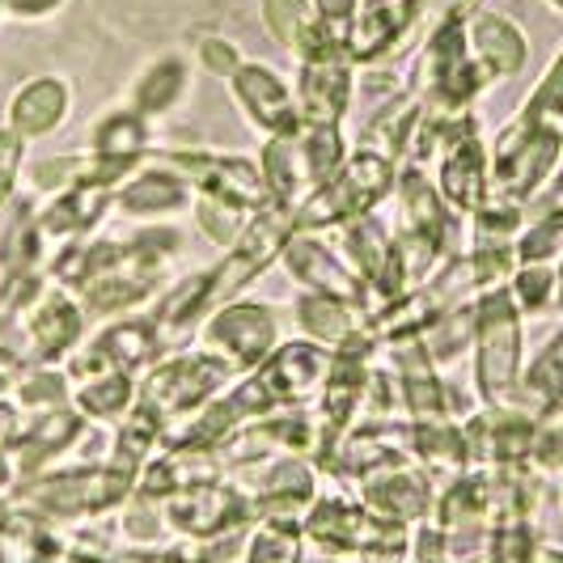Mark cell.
Listing matches in <instances>:
<instances>
[{
  "label": "cell",
  "instance_id": "15",
  "mask_svg": "<svg viewBox=\"0 0 563 563\" xmlns=\"http://www.w3.org/2000/svg\"><path fill=\"white\" fill-rule=\"evenodd\" d=\"M64 373L73 382V407L81 411L93 428H114L132 407H136V377L114 368L93 343H81L68 361Z\"/></svg>",
  "mask_w": 563,
  "mask_h": 563
},
{
  "label": "cell",
  "instance_id": "12",
  "mask_svg": "<svg viewBox=\"0 0 563 563\" xmlns=\"http://www.w3.org/2000/svg\"><path fill=\"white\" fill-rule=\"evenodd\" d=\"M233 479L246 487L254 521H306L322 496V471L310 457H267L238 471Z\"/></svg>",
  "mask_w": 563,
  "mask_h": 563
},
{
  "label": "cell",
  "instance_id": "54",
  "mask_svg": "<svg viewBox=\"0 0 563 563\" xmlns=\"http://www.w3.org/2000/svg\"><path fill=\"white\" fill-rule=\"evenodd\" d=\"M18 466H13V453L0 445V500H9L13 492H18Z\"/></svg>",
  "mask_w": 563,
  "mask_h": 563
},
{
  "label": "cell",
  "instance_id": "43",
  "mask_svg": "<svg viewBox=\"0 0 563 563\" xmlns=\"http://www.w3.org/2000/svg\"><path fill=\"white\" fill-rule=\"evenodd\" d=\"M420 339H423V347H428V356H432V365L437 368L457 365V361L475 347V301L445 310Z\"/></svg>",
  "mask_w": 563,
  "mask_h": 563
},
{
  "label": "cell",
  "instance_id": "56",
  "mask_svg": "<svg viewBox=\"0 0 563 563\" xmlns=\"http://www.w3.org/2000/svg\"><path fill=\"white\" fill-rule=\"evenodd\" d=\"M479 0H437V13L441 18H450V13H462V18H471V9H475Z\"/></svg>",
  "mask_w": 563,
  "mask_h": 563
},
{
  "label": "cell",
  "instance_id": "20",
  "mask_svg": "<svg viewBox=\"0 0 563 563\" xmlns=\"http://www.w3.org/2000/svg\"><path fill=\"white\" fill-rule=\"evenodd\" d=\"M148 153H153L148 148V119L132 107H119V111L93 119V128H89V178L119 191L148 162Z\"/></svg>",
  "mask_w": 563,
  "mask_h": 563
},
{
  "label": "cell",
  "instance_id": "18",
  "mask_svg": "<svg viewBox=\"0 0 563 563\" xmlns=\"http://www.w3.org/2000/svg\"><path fill=\"white\" fill-rule=\"evenodd\" d=\"M331 365H335V352L318 347L310 339H288L254 368V382L267 390L276 411H297V407L318 402L327 377H331Z\"/></svg>",
  "mask_w": 563,
  "mask_h": 563
},
{
  "label": "cell",
  "instance_id": "16",
  "mask_svg": "<svg viewBox=\"0 0 563 563\" xmlns=\"http://www.w3.org/2000/svg\"><path fill=\"white\" fill-rule=\"evenodd\" d=\"M284 272L301 284L306 292H318V297H331V301H343L352 310H361L368 318L373 313V297H368V284L339 258V251L322 238V233H292L288 246L280 254Z\"/></svg>",
  "mask_w": 563,
  "mask_h": 563
},
{
  "label": "cell",
  "instance_id": "22",
  "mask_svg": "<svg viewBox=\"0 0 563 563\" xmlns=\"http://www.w3.org/2000/svg\"><path fill=\"white\" fill-rule=\"evenodd\" d=\"M229 93L242 107V114H246V123H251L254 132H263V141H284V136H297L306 128L301 123V107H297V89H288L263 64H242L229 77Z\"/></svg>",
  "mask_w": 563,
  "mask_h": 563
},
{
  "label": "cell",
  "instance_id": "13",
  "mask_svg": "<svg viewBox=\"0 0 563 563\" xmlns=\"http://www.w3.org/2000/svg\"><path fill=\"white\" fill-rule=\"evenodd\" d=\"M85 331H89V318H85L77 292L47 284L22 318L13 347L26 356V365H64L85 343Z\"/></svg>",
  "mask_w": 563,
  "mask_h": 563
},
{
  "label": "cell",
  "instance_id": "30",
  "mask_svg": "<svg viewBox=\"0 0 563 563\" xmlns=\"http://www.w3.org/2000/svg\"><path fill=\"white\" fill-rule=\"evenodd\" d=\"M420 119H423L420 98H416L411 89H402V93H395V98H390V102L361 128V136H356L352 148H368V153H377V157H386V162L402 166L407 153H411V141H416Z\"/></svg>",
  "mask_w": 563,
  "mask_h": 563
},
{
  "label": "cell",
  "instance_id": "2",
  "mask_svg": "<svg viewBox=\"0 0 563 563\" xmlns=\"http://www.w3.org/2000/svg\"><path fill=\"white\" fill-rule=\"evenodd\" d=\"M466 22L471 18H462V13L441 18L428 34L420 59H416L411 81H407V89L420 98L428 119H462V114H471L475 98L492 85L487 68L471 52Z\"/></svg>",
  "mask_w": 563,
  "mask_h": 563
},
{
  "label": "cell",
  "instance_id": "17",
  "mask_svg": "<svg viewBox=\"0 0 563 563\" xmlns=\"http://www.w3.org/2000/svg\"><path fill=\"white\" fill-rule=\"evenodd\" d=\"M352 56L347 47L331 38L322 43L313 56L297 59V107H301V123L306 128H339L343 114L352 107Z\"/></svg>",
  "mask_w": 563,
  "mask_h": 563
},
{
  "label": "cell",
  "instance_id": "55",
  "mask_svg": "<svg viewBox=\"0 0 563 563\" xmlns=\"http://www.w3.org/2000/svg\"><path fill=\"white\" fill-rule=\"evenodd\" d=\"M530 563H563V547H560V542L538 538V547L530 551Z\"/></svg>",
  "mask_w": 563,
  "mask_h": 563
},
{
  "label": "cell",
  "instance_id": "59",
  "mask_svg": "<svg viewBox=\"0 0 563 563\" xmlns=\"http://www.w3.org/2000/svg\"><path fill=\"white\" fill-rule=\"evenodd\" d=\"M9 512H13V505H9V500H0V530H4V521H9Z\"/></svg>",
  "mask_w": 563,
  "mask_h": 563
},
{
  "label": "cell",
  "instance_id": "34",
  "mask_svg": "<svg viewBox=\"0 0 563 563\" xmlns=\"http://www.w3.org/2000/svg\"><path fill=\"white\" fill-rule=\"evenodd\" d=\"M331 246L339 251V258L361 276L365 284H373L386 272V258L395 251V229L386 225L377 212H368L361 221H347L335 229Z\"/></svg>",
  "mask_w": 563,
  "mask_h": 563
},
{
  "label": "cell",
  "instance_id": "39",
  "mask_svg": "<svg viewBox=\"0 0 563 563\" xmlns=\"http://www.w3.org/2000/svg\"><path fill=\"white\" fill-rule=\"evenodd\" d=\"M310 538L297 521H254L246 530L242 563H310Z\"/></svg>",
  "mask_w": 563,
  "mask_h": 563
},
{
  "label": "cell",
  "instance_id": "36",
  "mask_svg": "<svg viewBox=\"0 0 563 563\" xmlns=\"http://www.w3.org/2000/svg\"><path fill=\"white\" fill-rule=\"evenodd\" d=\"M162 437H166V420L157 411H148L144 402H136L123 420L111 428V450L107 462L128 471V475H141V466L162 450Z\"/></svg>",
  "mask_w": 563,
  "mask_h": 563
},
{
  "label": "cell",
  "instance_id": "37",
  "mask_svg": "<svg viewBox=\"0 0 563 563\" xmlns=\"http://www.w3.org/2000/svg\"><path fill=\"white\" fill-rule=\"evenodd\" d=\"M534 420L551 416L563 407V331L547 339L538 347L534 361H526V373H521V402Z\"/></svg>",
  "mask_w": 563,
  "mask_h": 563
},
{
  "label": "cell",
  "instance_id": "46",
  "mask_svg": "<svg viewBox=\"0 0 563 563\" xmlns=\"http://www.w3.org/2000/svg\"><path fill=\"white\" fill-rule=\"evenodd\" d=\"M361 420H407V402H402V377L390 365L368 368L365 402H361ZM356 420V423H361Z\"/></svg>",
  "mask_w": 563,
  "mask_h": 563
},
{
  "label": "cell",
  "instance_id": "53",
  "mask_svg": "<svg viewBox=\"0 0 563 563\" xmlns=\"http://www.w3.org/2000/svg\"><path fill=\"white\" fill-rule=\"evenodd\" d=\"M64 0H0V9L4 13H13V18H22V22H30V18H47V13H56Z\"/></svg>",
  "mask_w": 563,
  "mask_h": 563
},
{
  "label": "cell",
  "instance_id": "40",
  "mask_svg": "<svg viewBox=\"0 0 563 563\" xmlns=\"http://www.w3.org/2000/svg\"><path fill=\"white\" fill-rule=\"evenodd\" d=\"M13 402L26 411V420L52 416V411L73 407V382L64 365H26V373L13 386Z\"/></svg>",
  "mask_w": 563,
  "mask_h": 563
},
{
  "label": "cell",
  "instance_id": "42",
  "mask_svg": "<svg viewBox=\"0 0 563 563\" xmlns=\"http://www.w3.org/2000/svg\"><path fill=\"white\" fill-rule=\"evenodd\" d=\"M114 534H119V547H132V551H157L174 542L162 517V500H148L141 492H132L114 512Z\"/></svg>",
  "mask_w": 563,
  "mask_h": 563
},
{
  "label": "cell",
  "instance_id": "8",
  "mask_svg": "<svg viewBox=\"0 0 563 563\" xmlns=\"http://www.w3.org/2000/svg\"><path fill=\"white\" fill-rule=\"evenodd\" d=\"M560 153L563 144L551 132H542L534 123H526L521 114H512V123H505L500 136L487 148V162H492V199H508V203H521L526 208L555 178Z\"/></svg>",
  "mask_w": 563,
  "mask_h": 563
},
{
  "label": "cell",
  "instance_id": "26",
  "mask_svg": "<svg viewBox=\"0 0 563 563\" xmlns=\"http://www.w3.org/2000/svg\"><path fill=\"white\" fill-rule=\"evenodd\" d=\"M225 462L217 450H199V445H162L136 475V492L148 500H166L174 492H187L199 483L225 479Z\"/></svg>",
  "mask_w": 563,
  "mask_h": 563
},
{
  "label": "cell",
  "instance_id": "27",
  "mask_svg": "<svg viewBox=\"0 0 563 563\" xmlns=\"http://www.w3.org/2000/svg\"><path fill=\"white\" fill-rule=\"evenodd\" d=\"M191 203H196V191L187 187V178H178L162 162L141 166L114 191V212H123L128 221H166L187 212Z\"/></svg>",
  "mask_w": 563,
  "mask_h": 563
},
{
  "label": "cell",
  "instance_id": "49",
  "mask_svg": "<svg viewBox=\"0 0 563 563\" xmlns=\"http://www.w3.org/2000/svg\"><path fill=\"white\" fill-rule=\"evenodd\" d=\"M530 466H534L542 479H551V475H563V407L538 420Z\"/></svg>",
  "mask_w": 563,
  "mask_h": 563
},
{
  "label": "cell",
  "instance_id": "41",
  "mask_svg": "<svg viewBox=\"0 0 563 563\" xmlns=\"http://www.w3.org/2000/svg\"><path fill=\"white\" fill-rule=\"evenodd\" d=\"M183 93H187V64L178 56H169V59H157L141 81H136L128 107L136 114H144V119H162V114H169L183 102Z\"/></svg>",
  "mask_w": 563,
  "mask_h": 563
},
{
  "label": "cell",
  "instance_id": "7",
  "mask_svg": "<svg viewBox=\"0 0 563 563\" xmlns=\"http://www.w3.org/2000/svg\"><path fill=\"white\" fill-rule=\"evenodd\" d=\"M297 233V208L267 203L251 217V225L242 229V238L229 246L217 267H208V288H203V310H221L229 301H238V292L251 280H258L272 263H280L288 238Z\"/></svg>",
  "mask_w": 563,
  "mask_h": 563
},
{
  "label": "cell",
  "instance_id": "60",
  "mask_svg": "<svg viewBox=\"0 0 563 563\" xmlns=\"http://www.w3.org/2000/svg\"><path fill=\"white\" fill-rule=\"evenodd\" d=\"M310 563H339V560H318V555H313V560Z\"/></svg>",
  "mask_w": 563,
  "mask_h": 563
},
{
  "label": "cell",
  "instance_id": "58",
  "mask_svg": "<svg viewBox=\"0 0 563 563\" xmlns=\"http://www.w3.org/2000/svg\"><path fill=\"white\" fill-rule=\"evenodd\" d=\"M555 276H560V292H555V306L563 310V258H560V267H555Z\"/></svg>",
  "mask_w": 563,
  "mask_h": 563
},
{
  "label": "cell",
  "instance_id": "57",
  "mask_svg": "<svg viewBox=\"0 0 563 563\" xmlns=\"http://www.w3.org/2000/svg\"><path fill=\"white\" fill-rule=\"evenodd\" d=\"M462 563H496V555H492V542H487V547H483V551H475V555H471V560H462Z\"/></svg>",
  "mask_w": 563,
  "mask_h": 563
},
{
  "label": "cell",
  "instance_id": "19",
  "mask_svg": "<svg viewBox=\"0 0 563 563\" xmlns=\"http://www.w3.org/2000/svg\"><path fill=\"white\" fill-rule=\"evenodd\" d=\"M437 492L441 483L423 471L420 462H395V466H382L365 479L356 483V496L361 505L382 517V521H395V526H423L432 521V508H437Z\"/></svg>",
  "mask_w": 563,
  "mask_h": 563
},
{
  "label": "cell",
  "instance_id": "35",
  "mask_svg": "<svg viewBox=\"0 0 563 563\" xmlns=\"http://www.w3.org/2000/svg\"><path fill=\"white\" fill-rule=\"evenodd\" d=\"M263 22L276 34V43L288 47L297 59L313 56L322 43H331L335 34L318 22L313 0H263ZM343 43V38H339Z\"/></svg>",
  "mask_w": 563,
  "mask_h": 563
},
{
  "label": "cell",
  "instance_id": "6",
  "mask_svg": "<svg viewBox=\"0 0 563 563\" xmlns=\"http://www.w3.org/2000/svg\"><path fill=\"white\" fill-rule=\"evenodd\" d=\"M238 382V373L212 356V352H169L166 361L148 368L136 386V402H144L148 411H157L166 420V432L199 416L217 395H225L229 386Z\"/></svg>",
  "mask_w": 563,
  "mask_h": 563
},
{
  "label": "cell",
  "instance_id": "28",
  "mask_svg": "<svg viewBox=\"0 0 563 563\" xmlns=\"http://www.w3.org/2000/svg\"><path fill=\"white\" fill-rule=\"evenodd\" d=\"M114 368H123V373H132L136 382H141L148 368L157 365V361H166V347L169 339L166 331L157 327V318L144 310V313H123V318H114L107 322L98 335L89 339Z\"/></svg>",
  "mask_w": 563,
  "mask_h": 563
},
{
  "label": "cell",
  "instance_id": "38",
  "mask_svg": "<svg viewBox=\"0 0 563 563\" xmlns=\"http://www.w3.org/2000/svg\"><path fill=\"white\" fill-rule=\"evenodd\" d=\"M297 136H301V132H297ZM297 136L263 141V153H258V169H263V183H267V199H272V203H284V208H301V199L310 196L306 169H301V153H297Z\"/></svg>",
  "mask_w": 563,
  "mask_h": 563
},
{
  "label": "cell",
  "instance_id": "4",
  "mask_svg": "<svg viewBox=\"0 0 563 563\" xmlns=\"http://www.w3.org/2000/svg\"><path fill=\"white\" fill-rule=\"evenodd\" d=\"M475 398L479 407H517L526 373V331L508 284L475 297Z\"/></svg>",
  "mask_w": 563,
  "mask_h": 563
},
{
  "label": "cell",
  "instance_id": "48",
  "mask_svg": "<svg viewBox=\"0 0 563 563\" xmlns=\"http://www.w3.org/2000/svg\"><path fill=\"white\" fill-rule=\"evenodd\" d=\"M85 174H89V153H56V157H38L30 166V187L47 191V196H59L73 183H81Z\"/></svg>",
  "mask_w": 563,
  "mask_h": 563
},
{
  "label": "cell",
  "instance_id": "32",
  "mask_svg": "<svg viewBox=\"0 0 563 563\" xmlns=\"http://www.w3.org/2000/svg\"><path fill=\"white\" fill-rule=\"evenodd\" d=\"M292 318L301 327V339H310L327 352H339V347H347L352 339H361L368 331L365 313L343 306V301H331V297H318V292H301L292 301Z\"/></svg>",
  "mask_w": 563,
  "mask_h": 563
},
{
  "label": "cell",
  "instance_id": "47",
  "mask_svg": "<svg viewBox=\"0 0 563 563\" xmlns=\"http://www.w3.org/2000/svg\"><path fill=\"white\" fill-rule=\"evenodd\" d=\"M508 292H512L521 318L526 313H542L555 301V292H560V276H555L551 263H526V267H517L508 276Z\"/></svg>",
  "mask_w": 563,
  "mask_h": 563
},
{
  "label": "cell",
  "instance_id": "3",
  "mask_svg": "<svg viewBox=\"0 0 563 563\" xmlns=\"http://www.w3.org/2000/svg\"><path fill=\"white\" fill-rule=\"evenodd\" d=\"M132 492H136V475L119 471L111 462H77V466H56L47 475L18 483L9 505L52 517L59 526H77V521H98L119 512Z\"/></svg>",
  "mask_w": 563,
  "mask_h": 563
},
{
  "label": "cell",
  "instance_id": "52",
  "mask_svg": "<svg viewBox=\"0 0 563 563\" xmlns=\"http://www.w3.org/2000/svg\"><path fill=\"white\" fill-rule=\"evenodd\" d=\"M22 373H26V356L18 347H0V398L13 395V386H18Z\"/></svg>",
  "mask_w": 563,
  "mask_h": 563
},
{
  "label": "cell",
  "instance_id": "45",
  "mask_svg": "<svg viewBox=\"0 0 563 563\" xmlns=\"http://www.w3.org/2000/svg\"><path fill=\"white\" fill-rule=\"evenodd\" d=\"M191 212H196L199 233H203L212 246H221V251H229V246L242 238V229L251 225V217H254L246 208H233L225 199H208V196H196Z\"/></svg>",
  "mask_w": 563,
  "mask_h": 563
},
{
  "label": "cell",
  "instance_id": "25",
  "mask_svg": "<svg viewBox=\"0 0 563 563\" xmlns=\"http://www.w3.org/2000/svg\"><path fill=\"white\" fill-rule=\"evenodd\" d=\"M114 208V187L98 183L85 174L81 183H73L68 191L52 196L38 208V225L47 233V242H77V238H93L98 225L111 217Z\"/></svg>",
  "mask_w": 563,
  "mask_h": 563
},
{
  "label": "cell",
  "instance_id": "29",
  "mask_svg": "<svg viewBox=\"0 0 563 563\" xmlns=\"http://www.w3.org/2000/svg\"><path fill=\"white\" fill-rule=\"evenodd\" d=\"M68 111H73L68 81L64 77H34L9 102V132H18L22 141H43L68 119Z\"/></svg>",
  "mask_w": 563,
  "mask_h": 563
},
{
  "label": "cell",
  "instance_id": "11",
  "mask_svg": "<svg viewBox=\"0 0 563 563\" xmlns=\"http://www.w3.org/2000/svg\"><path fill=\"white\" fill-rule=\"evenodd\" d=\"M148 157H157L178 178H187V187L196 196L225 199V203L246 208V212H258V208L272 203L267 199V183H263V169H258L254 157L212 153V148H162V153H148Z\"/></svg>",
  "mask_w": 563,
  "mask_h": 563
},
{
  "label": "cell",
  "instance_id": "31",
  "mask_svg": "<svg viewBox=\"0 0 563 563\" xmlns=\"http://www.w3.org/2000/svg\"><path fill=\"white\" fill-rule=\"evenodd\" d=\"M471 52L487 68L492 81H505V77H517L526 68V56H530V43L526 34L512 26L500 13H475L471 22Z\"/></svg>",
  "mask_w": 563,
  "mask_h": 563
},
{
  "label": "cell",
  "instance_id": "14",
  "mask_svg": "<svg viewBox=\"0 0 563 563\" xmlns=\"http://www.w3.org/2000/svg\"><path fill=\"white\" fill-rule=\"evenodd\" d=\"M441 199L450 203L462 221H471L483 203L492 199V162H487V144L479 136V119L466 114L453 128L450 144L437 157V174H432Z\"/></svg>",
  "mask_w": 563,
  "mask_h": 563
},
{
  "label": "cell",
  "instance_id": "23",
  "mask_svg": "<svg viewBox=\"0 0 563 563\" xmlns=\"http://www.w3.org/2000/svg\"><path fill=\"white\" fill-rule=\"evenodd\" d=\"M423 9L428 0H356V18L343 38L352 64H377L395 56L398 43H407V34L423 18Z\"/></svg>",
  "mask_w": 563,
  "mask_h": 563
},
{
  "label": "cell",
  "instance_id": "5",
  "mask_svg": "<svg viewBox=\"0 0 563 563\" xmlns=\"http://www.w3.org/2000/svg\"><path fill=\"white\" fill-rule=\"evenodd\" d=\"M395 187H398L395 162H386V157H377L368 148H352L335 178L301 199V208H297V233H327V229H339L347 225V221H361L368 212H377Z\"/></svg>",
  "mask_w": 563,
  "mask_h": 563
},
{
  "label": "cell",
  "instance_id": "21",
  "mask_svg": "<svg viewBox=\"0 0 563 563\" xmlns=\"http://www.w3.org/2000/svg\"><path fill=\"white\" fill-rule=\"evenodd\" d=\"M471 466L500 471V466H526L534 453L538 420L526 407H479L471 420L462 423Z\"/></svg>",
  "mask_w": 563,
  "mask_h": 563
},
{
  "label": "cell",
  "instance_id": "24",
  "mask_svg": "<svg viewBox=\"0 0 563 563\" xmlns=\"http://www.w3.org/2000/svg\"><path fill=\"white\" fill-rule=\"evenodd\" d=\"M89 428H93V423L85 420L77 407H64V411L30 420V428L22 432V441L9 450L13 453V466H18V479L26 483V479H34V475L56 471V466H68Z\"/></svg>",
  "mask_w": 563,
  "mask_h": 563
},
{
  "label": "cell",
  "instance_id": "33",
  "mask_svg": "<svg viewBox=\"0 0 563 563\" xmlns=\"http://www.w3.org/2000/svg\"><path fill=\"white\" fill-rule=\"evenodd\" d=\"M411 462H420L437 483H450L471 471V450L462 423H411Z\"/></svg>",
  "mask_w": 563,
  "mask_h": 563
},
{
  "label": "cell",
  "instance_id": "10",
  "mask_svg": "<svg viewBox=\"0 0 563 563\" xmlns=\"http://www.w3.org/2000/svg\"><path fill=\"white\" fill-rule=\"evenodd\" d=\"M199 347L221 356L238 377H246L280 347V313L263 301H229L199 322Z\"/></svg>",
  "mask_w": 563,
  "mask_h": 563
},
{
  "label": "cell",
  "instance_id": "1",
  "mask_svg": "<svg viewBox=\"0 0 563 563\" xmlns=\"http://www.w3.org/2000/svg\"><path fill=\"white\" fill-rule=\"evenodd\" d=\"M301 530L310 538V551L318 560H339V563L407 555V547H411V526H395V521L373 517L361 505L356 487L331 479H322V496L310 508V517L301 521Z\"/></svg>",
  "mask_w": 563,
  "mask_h": 563
},
{
  "label": "cell",
  "instance_id": "44",
  "mask_svg": "<svg viewBox=\"0 0 563 563\" xmlns=\"http://www.w3.org/2000/svg\"><path fill=\"white\" fill-rule=\"evenodd\" d=\"M297 153H301V169H306V187L318 191L322 183H331L339 169H343L352 144L343 141L339 128H301Z\"/></svg>",
  "mask_w": 563,
  "mask_h": 563
},
{
  "label": "cell",
  "instance_id": "9",
  "mask_svg": "<svg viewBox=\"0 0 563 563\" xmlns=\"http://www.w3.org/2000/svg\"><path fill=\"white\" fill-rule=\"evenodd\" d=\"M162 517H166L169 538H178V542H217V538H229L254 526L246 487L233 475L166 496Z\"/></svg>",
  "mask_w": 563,
  "mask_h": 563
},
{
  "label": "cell",
  "instance_id": "50",
  "mask_svg": "<svg viewBox=\"0 0 563 563\" xmlns=\"http://www.w3.org/2000/svg\"><path fill=\"white\" fill-rule=\"evenodd\" d=\"M199 64H203L212 77L229 81V77L242 68V52H238L233 43H225V38H203V43H199Z\"/></svg>",
  "mask_w": 563,
  "mask_h": 563
},
{
  "label": "cell",
  "instance_id": "61",
  "mask_svg": "<svg viewBox=\"0 0 563 563\" xmlns=\"http://www.w3.org/2000/svg\"><path fill=\"white\" fill-rule=\"evenodd\" d=\"M551 4H555V9H563V0H551Z\"/></svg>",
  "mask_w": 563,
  "mask_h": 563
},
{
  "label": "cell",
  "instance_id": "51",
  "mask_svg": "<svg viewBox=\"0 0 563 563\" xmlns=\"http://www.w3.org/2000/svg\"><path fill=\"white\" fill-rule=\"evenodd\" d=\"M313 9H318V22L335 38H347V26L356 18V0H313Z\"/></svg>",
  "mask_w": 563,
  "mask_h": 563
}]
</instances>
